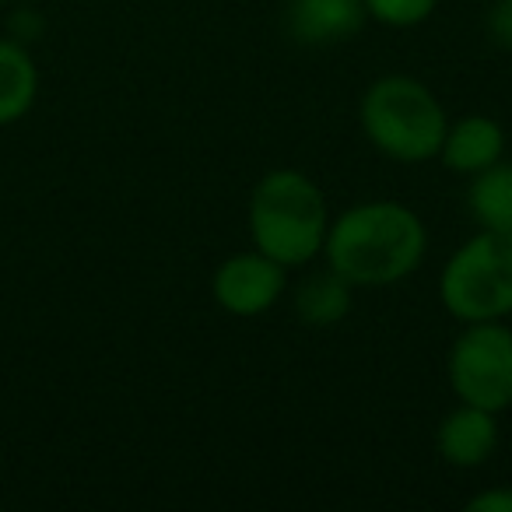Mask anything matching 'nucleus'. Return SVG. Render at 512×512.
Segmentation results:
<instances>
[{
    "label": "nucleus",
    "instance_id": "f257e3e1",
    "mask_svg": "<svg viewBox=\"0 0 512 512\" xmlns=\"http://www.w3.org/2000/svg\"><path fill=\"white\" fill-rule=\"evenodd\" d=\"M425 225L393 200L358 204L327 228V264L355 288H383L418 271L425 256Z\"/></svg>",
    "mask_w": 512,
    "mask_h": 512
},
{
    "label": "nucleus",
    "instance_id": "f03ea898",
    "mask_svg": "<svg viewBox=\"0 0 512 512\" xmlns=\"http://www.w3.org/2000/svg\"><path fill=\"white\" fill-rule=\"evenodd\" d=\"M327 200L320 186L295 169H274L253 186L249 235L253 249L281 267L309 264L327 242Z\"/></svg>",
    "mask_w": 512,
    "mask_h": 512
},
{
    "label": "nucleus",
    "instance_id": "7ed1b4c3",
    "mask_svg": "<svg viewBox=\"0 0 512 512\" xmlns=\"http://www.w3.org/2000/svg\"><path fill=\"white\" fill-rule=\"evenodd\" d=\"M358 116L376 151L407 165L439 158L449 127L439 99L421 81L404 78V74H390L369 85Z\"/></svg>",
    "mask_w": 512,
    "mask_h": 512
},
{
    "label": "nucleus",
    "instance_id": "20e7f679",
    "mask_svg": "<svg viewBox=\"0 0 512 512\" xmlns=\"http://www.w3.org/2000/svg\"><path fill=\"white\" fill-rule=\"evenodd\" d=\"M439 299L460 323L512 313V232H477L442 267Z\"/></svg>",
    "mask_w": 512,
    "mask_h": 512
},
{
    "label": "nucleus",
    "instance_id": "39448f33",
    "mask_svg": "<svg viewBox=\"0 0 512 512\" xmlns=\"http://www.w3.org/2000/svg\"><path fill=\"white\" fill-rule=\"evenodd\" d=\"M446 372L460 404L505 411L512 404V330L498 320L467 323L453 341Z\"/></svg>",
    "mask_w": 512,
    "mask_h": 512
},
{
    "label": "nucleus",
    "instance_id": "423d86ee",
    "mask_svg": "<svg viewBox=\"0 0 512 512\" xmlns=\"http://www.w3.org/2000/svg\"><path fill=\"white\" fill-rule=\"evenodd\" d=\"M285 271L288 267H281L278 260L264 256L260 249L228 256L225 264L214 271V302L232 316L267 313L285 292Z\"/></svg>",
    "mask_w": 512,
    "mask_h": 512
},
{
    "label": "nucleus",
    "instance_id": "0eeeda50",
    "mask_svg": "<svg viewBox=\"0 0 512 512\" xmlns=\"http://www.w3.org/2000/svg\"><path fill=\"white\" fill-rule=\"evenodd\" d=\"M362 0H292L288 4V32L302 46H337L365 29Z\"/></svg>",
    "mask_w": 512,
    "mask_h": 512
},
{
    "label": "nucleus",
    "instance_id": "6e6552de",
    "mask_svg": "<svg viewBox=\"0 0 512 512\" xmlns=\"http://www.w3.org/2000/svg\"><path fill=\"white\" fill-rule=\"evenodd\" d=\"M435 442H439V456L449 467H460V470L481 467V463H488V456L498 446L495 414L474 404H460L453 414L442 418L439 439Z\"/></svg>",
    "mask_w": 512,
    "mask_h": 512
},
{
    "label": "nucleus",
    "instance_id": "1a4fd4ad",
    "mask_svg": "<svg viewBox=\"0 0 512 512\" xmlns=\"http://www.w3.org/2000/svg\"><path fill=\"white\" fill-rule=\"evenodd\" d=\"M502 151L505 134L491 116H463L460 123L446 127L439 158L446 169L460 172V176H474V172L495 165L502 158Z\"/></svg>",
    "mask_w": 512,
    "mask_h": 512
},
{
    "label": "nucleus",
    "instance_id": "9d476101",
    "mask_svg": "<svg viewBox=\"0 0 512 512\" xmlns=\"http://www.w3.org/2000/svg\"><path fill=\"white\" fill-rule=\"evenodd\" d=\"M39 95V71L29 50L11 39H0V127L18 123Z\"/></svg>",
    "mask_w": 512,
    "mask_h": 512
},
{
    "label": "nucleus",
    "instance_id": "9b49d317",
    "mask_svg": "<svg viewBox=\"0 0 512 512\" xmlns=\"http://www.w3.org/2000/svg\"><path fill=\"white\" fill-rule=\"evenodd\" d=\"M351 281L334 267L309 274L295 292V313L306 327H334L351 313Z\"/></svg>",
    "mask_w": 512,
    "mask_h": 512
},
{
    "label": "nucleus",
    "instance_id": "f8f14e48",
    "mask_svg": "<svg viewBox=\"0 0 512 512\" xmlns=\"http://www.w3.org/2000/svg\"><path fill=\"white\" fill-rule=\"evenodd\" d=\"M470 214L488 232H512V165H488L474 172V183L467 190Z\"/></svg>",
    "mask_w": 512,
    "mask_h": 512
},
{
    "label": "nucleus",
    "instance_id": "ddd939ff",
    "mask_svg": "<svg viewBox=\"0 0 512 512\" xmlns=\"http://www.w3.org/2000/svg\"><path fill=\"white\" fill-rule=\"evenodd\" d=\"M362 4L365 15L376 18V22L390 25V29H411V25H421L425 18H432L439 0H362Z\"/></svg>",
    "mask_w": 512,
    "mask_h": 512
},
{
    "label": "nucleus",
    "instance_id": "4468645a",
    "mask_svg": "<svg viewBox=\"0 0 512 512\" xmlns=\"http://www.w3.org/2000/svg\"><path fill=\"white\" fill-rule=\"evenodd\" d=\"M488 32L498 46L512 50V0H495V8L488 15Z\"/></svg>",
    "mask_w": 512,
    "mask_h": 512
},
{
    "label": "nucleus",
    "instance_id": "2eb2a0df",
    "mask_svg": "<svg viewBox=\"0 0 512 512\" xmlns=\"http://www.w3.org/2000/svg\"><path fill=\"white\" fill-rule=\"evenodd\" d=\"M470 512H512V488L481 491L467 502Z\"/></svg>",
    "mask_w": 512,
    "mask_h": 512
}]
</instances>
